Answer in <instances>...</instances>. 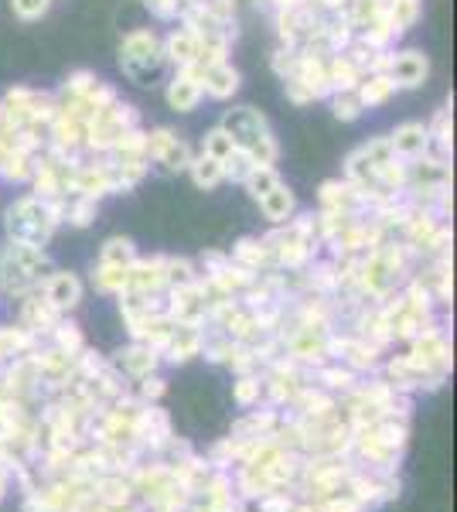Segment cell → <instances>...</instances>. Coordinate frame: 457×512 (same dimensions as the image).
Wrapping results in <instances>:
<instances>
[{"mask_svg":"<svg viewBox=\"0 0 457 512\" xmlns=\"http://www.w3.org/2000/svg\"><path fill=\"white\" fill-rule=\"evenodd\" d=\"M52 270L55 267L48 260V253L38 250V246L11 243V239L0 246V294L21 301L24 294L38 291Z\"/></svg>","mask_w":457,"mask_h":512,"instance_id":"obj_1","label":"cell"},{"mask_svg":"<svg viewBox=\"0 0 457 512\" xmlns=\"http://www.w3.org/2000/svg\"><path fill=\"white\" fill-rule=\"evenodd\" d=\"M219 127L232 137V144L239 151H246L256 164H277L280 161V144L273 137L270 120L263 117L256 106H229L222 113Z\"/></svg>","mask_w":457,"mask_h":512,"instance_id":"obj_2","label":"cell"},{"mask_svg":"<svg viewBox=\"0 0 457 512\" xmlns=\"http://www.w3.org/2000/svg\"><path fill=\"white\" fill-rule=\"evenodd\" d=\"M58 222L52 216V209H48L45 198L38 195H18L11 205L4 209V236L11 239V243H24V246H38V250H45L48 243H52Z\"/></svg>","mask_w":457,"mask_h":512,"instance_id":"obj_3","label":"cell"},{"mask_svg":"<svg viewBox=\"0 0 457 512\" xmlns=\"http://www.w3.org/2000/svg\"><path fill=\"white\" fill-rule=\"evenodd\" d=\"M120 69H123V76L134 79L137 86H147V82L164 69L161 35H157L154 28L127 31L120 41Z\"/></svg>","mask_w":457,"mask_h":512,"instance_id":"obj_4","label":"cell"},{"mask_svg":"<svg viewBox=\"0 0 457 512\" xmlns=\"http://www.w3.org/2000/svg\"><path fill=\"white\" fill-rule=\"evenodd\" d=\"M130 127H140V110L120 96L116 103H110L106 110H99L96 117L86 123V144H82V151H86V154H106L116 144V137H120L123 130H130Z\"/></svg>","mask_w":457,"mask_h":512,"instance_id":"obj_5","label":"cell"},{"mask_svg":"<svg viewBox=\"0 0 457 512\" xmlns=\"http://www.w3.org/2000/svg\"><path fill=\"white\" fill-rule=\"evenodd\" d=\"M178 24H181V28H188L191 35L198 38V45H202V48H209V52H222V55H229L232 41L239 38V28H229V24L215 21L202 4L181 7Z\"/></svg>","mask_w":457,"mask_h":512,"instance_id":"obj_6","label":"cell"},{"mask_svg":"<svg viewBox=\"0 0 457 512\" xmlns=\"http://www.w3.org/2000/svg\"><path fill=\"white\" fill-rule=\"evenodd\" d=\"M147 158L151 164H161L168 175H185L195 151L174 127H154L147 130Z\"/></svg>","mask_w":457,"mask_h":512,"instance_id":"obj_7","label":"cell"},{"mask_svg":"<svg viewBox=\"0 0 457 512\" xmlns=\"http://www.w3.org/2000/svg\"><path fill=\"white\" fill-rule=\"evenodd\" d=\"M321 18H324V11H318L314 4L280 7V11H273V28H277L280 45L297 48V52H301L307 41L314 38V31L321 28Z\"/></svg>","mask_w":457,"mask_h":512,"instance_id":"obj_8","label":"cell"},{"mask_svg":"<svg viewBox=\"0 0 457 512\" xmlns=\"http://www.w3.org/2000/svg\"><path fill=\"white\" fill-rule=\"evenodd\" d=\"M164 99L174 113H191L202 106L205 89H202V65H185V69H174V76L164 89Z\"/></svg>","mask_w":457,"mask_h":512,"instance_id":"obj_9","label":"cell"},{"mask_svg":"<svg viewBox=\"0 0 457 512\" xmlns=\"http://www.w3.org/2000/svg\"><path fill=\"white\" fill-rule=\"evenodd\" d=\"M386 76L393 79V86L400 93H413V89H420L430 79V59L420 48H403V52H393Z\"/></svg>","mask_w":457,"mask_h":512,"instance_id":"obj_10","label":"cell"},{"mask_svg":"<svg viewBox=\"0 0 457 512\" xmlns=\"http://www.w3.org/2000/svg\"><path fill=\"white\" fill-rule=\"evenodd\" d=\"M451 181V158L430 151L417 161H406V192L410 188H451Z\"/></svg>","mask_w":457,"mask_h":512,"instance_id":"obj_11","label":"cell"},{"mask_svg":"<svg viewBox=\"0 0 457 512\" xmlns=\"http://www.w3.org/2000/svg\"><path fill=\"white\" fill-rule=\"evenodd\" d=\"M41 294H45V301L52 304L58 315H69V311L79 308L86 287H82L79 274H72V270H52L45 277V284H41Z\"/></svg>","mask_w":457,"mask_h":512,"instance_id":"obj_12","label":"cell"},{"mask_svg":"<svg viewBox=\"0 0 457 512\" xmlns=\"http://www.w3.org/2000/svg\"><path fill=\"white\" fill-rule=\"evenodd\" d=\"M386 137H389V147H393V154L400 161H417V158H423V154L434 151L427 123H420V120H406V123H400V127H396L393 134H386Z\"/></svg>","mask_w":457,"mask_h":512,"instance_id":"obj_13","label":"cell"},{"mask_svg":"<svg viewBox=\"0 0 457 512\" xmlns=\"http://www.w3.org/2000/svg\"><path fill=\"white\" fill-rule=\"evenodd\" d=\"M239 86H243V76H239V69L229 59L212 62L202 69V89L215 103H229V99L239 93Z\"/></svg>","mask_w":457,"mask_h":512,"instance_id":"obj_14","label":"cell"},{"mask_svg":"<svg viewBox=\"0 0 457 512\" xmlns=\"http://www.w3.org/2000/svg\"><path fill=\"white\" fill-rule=\"evenodd\" d=\"M65 315H58V311L52 308V304L45 301V294H41V287L38 291H31V294H24L21 297V325L28 328L31 335H52V328L62 321Z\"/></svg>","mask_w":457,"mask_h":512,"instance_id":"obj_15","label":"cell"},{"mask_svg":"<svg viewBox=\"0 0 457 512\" xmlns=\"http://www.w3.org/2000/svg\"><path fill=\"white\" fill-rule=\"evenodd\" d=\"M287 79H297L307 93L318 99H328L331 89H328V69H324V55H314V52H297V62H294V72Z\"/></svg>","mask_w":457,"mask_h":512,"instance_id":"obj_16","label":"cell"},{"mask_svg":"<svg viewBox=\"0 0 457 512\" xmlns=\"http://www.w3.org/2000/svg\"><path fill=\"white\" fill-rule=\"evenodd\" d=\"M161 52H164V65H171V69H185V65H195L198 62V52H202V45H198V38L191 35L188 28H171L168 35H161Z\"/></svg>","mask_w":457,"mask_h":512,"instance_id":"obj_17","label":"cell"},{"mask_svg":"<svg viewBox=\"0 0 457 512\" xmlns=\"http://www.w3.org/2000/svg\"><path fill=\"white\" fill-rule=\"evenodd\" d=\"M202 335H205L202 325H181L178 321L168 338V345L161 349V359H168L171 366H181V362L195 359V355L202 352Z\"/></svg>","mask_w":457,"mask_h":512,"instance_id":"obj_18","label":"cell"},{"mask_svg":"<svg viewBox=\"0 0 457 512\" xmlns=\"http://www.w3.org/2000/svg\"><path fill=\"white\" fill-rule=\"evenodd\" d=\"M157 362H161V352L151 349L147 342H134V345H127V349L116 352V369H120L123 376H130V379L151 376L157 369Z\"/></svg>","mask_w":457,"mask_h":512,"instance_id":"obj_19","label":"cell"},{"mask_svg":"<svg viewBox=\"0 0 457 512\" xmlns=\"http://www.w3.org/2000/svg\"><path fill=\"white\" fill-rule=\"evenodd\" d=\"M256 205H260L263 219H267L270 226H284V222L294 219V212H297V195L287 181H277V185H273Z\"/></svg>","mask_w":457,"mask_h":512,"instance_id":"obj_20","label":"cell"},{"mask_svg":"<svg viewBox=\"0 0 457 512\" xmlns=\"http://www.w3.org/2000/svg\"><path fill=\"white\" fill-rule=\"evenodd\" d=\"M229 260L239 263V267H246V270H253V274H267V270H273L270 246L263 243V236H243V239H236V246H232Z\"/></svg>","mask_w":457,"mask_h":512,"instance_id":"obj_21","label":"cell"},{"mask_svg":"<svg viewBox=\"0 0 457 512\" xmlns=\"http://www.w3.org/2000/svg\"><path fill=\"white\" fill-rule=\"evenodd\" d=\"M99 82V76L93 69H76L65 76L62 86L55 89V99H58V110H72V106H79L82 99L93 93V86Z\"/></svg>","mask_w":457,"mask_h":512,"instance_id":"obj_22","label":"cell"},{"mask_svg":"<svg viewBox=\"0 0 457 512\" xmlns=\"http://www.w3.org/2000/svg\"><path fill=\"white\" fill-rule=\"evenodd\" d=\"M396 93H400V89L393 86V79H389L386 72H372V76H362V82L355 86V96H359L362 110H379V106H386Z\"/></svg>","mask_w":457,"mask_h":512,"instance_id":"obj_23","label":"cell"},{"mask_svg":"<svg viewBox=\"0 0 457 512\" xmlns=\"http://www.w3.org/2000/svg\"><path fill=\"white\" fill-rule=\"evenodd\" d=\"M324 69H328L331 93H352V89L362 82V69L355 62H348L345 55H328V59H324Z\"/></svg>","mask_w":457,"mask_h":512,"instance_id":"obj_24","label":"cell"},{"mask_svg":"<svg viewBox=\"0 0 457 512\" xmlns=\"http://www.w3.org/2000/svg\"><path fill=\"white\" fill-rule=\"evenodd\" d=\"M386 14L393 24L396 38H403L406 31H413L423 18V0H386Z\"/></svg>","mask_w":457,"mask_h":512,"instance_id":"obj_25","label":"cell"},{"mask_svg":"<svg viewBox=\"0 0 457 512\" xmlns=\"http://www.w3.org/2000/svg\"><path fill=\"white\" fill-rule=\"evenodd\" d=\"M430 130V144H434V154L440 158H451L454 154V123H451V99H447V106H440L434 113V120L427 123Z\"/></svg>","mask_w":457,"mask_h":512,"instance_id":"obj_26","label":"cell"},{"mask_svg":"<svg viewBox=\"0 0 457 512\" xmlns=\"http://www.w3.org/2000/svg\"><path fill=\"white\" fill-rule=\"evenodd\" d=\"M185 175L195 181V188H202V192H215V188L226 181V178H222V164L215 158H209V154H202V151L191 158Z\"/></svg>","mask_w":457,"mask_h":512,"instance_id":"obj_27","label":"cell"},{"mask_svg":"<svg viewBox=\"0 0 457 512\" xmlns=\"http://www.w3.org/2000/svg\"><path fill=\"white\" fill-rule=\"evenodd\" d=\"M127 280H130V267H110V263H96L93 270V287L99 294H110L120 297L127 291Z\"/></svg>","mask_w":457,"mask_h":512,"instance_id":"obj_28","label":"cell"},{"mask_svg":"<svg viewBox=\"0 0 457 512\" xmlns=\"http://www.w3.org/2000/svg\"><path fill=\"white\" fill-rule=\"evenodd\" d=\"M106 154H110V158H147V130H144V123H140V127L123 130V134L116 137V144ZM147 161H151V158H147Z\"/></svg>","mask_w":457,"mask_h":512,"instance_id":"obj_29","label":"cell"},{"mask_svg":"<svg viewBox=\"0 0 457 512\" xmlns=\"http://www.w3.org/2000/svg\"><path fill=\"white\" fill-rule=\"evenodd\" d=\"M137 246L130 236H110L99 250V263H110V267H130L137 260Z\"/></svg>","mask_w":457,"mask_h":512,"instance_id":"obj_30","label":"cell"},{"mask_svg":"<svg viewBox=\"0 0 457 512\" xmlns=\"http://www.w3.org/2000/svg\"><path fill=\"white\" fill-rule=\"evenodd\" d=\"M277 181H284V178H280V171H277V164H256V168L243 178V192L253 198V202H260V198L267 195Z\"/></svg>","mask_w":457,"mask_h":512,"instance_id":"obj_31","label":"cell"},{"mask_svg":"<svg viewBox=\"0 0 457 512\" xmlns=\"http://www.w3.org/2000/svg\"><path fill=\"white\" fill-rule=\"evenodd\" d=\"M99 216V202L86 195H69V205H65V226L72 229H89Z\"/></svg>","mask_w":457,"mask_h":512,"instance_id":"obj_32","label":"cell"},{"mask_svg":"<svg viewBox=\"0 0 457 512\" xmlns=\"http://www.w3.org/2000/svg\"><path fill=\"white\" fill-rule=\"evenodd\" d=\"M191 280H198L195 260H188V256H164V291L185 287Z\"/></svg>","mask_w":457,"mask_h":512,"instance_id":"obj_33","label":"cell"},{"mask_svg":"<svg viewBox=\"0 0 457 512\" xmlns=\"http://www.w3.org/2000/svg\"><path fill=\"white\" fill-rule=\"evenodd\" d=\"M52 345L58 352L65 355H79L82 349H86V338H82V328L76 325V321H58V325L52 328Z\"/></svg>","mask_w":457,"mask_h":512,"instance_id":"obj_34","label":"cell"},{"mask_svg":"<svg viewBox=\"0 0 457 512\" xmlns=\"http://www.w3.org/2000/svg\"><path fill=\"white\" fill-rule=\"evenodd\" d=\"M31 175H35V158H28V154H21V151L7 154L4 168H0V181H11V185H28Z\"/></svg>","mask_w":457,"mask_h":512,"instance_id":"obj_35","label":"cell"},{"mask_svg":"<svg viewBox=\"0 0 457 512\" xmlns=\"http://www.w3.org/2000/svg\"><path fill=\"white\" fill-rule=\"evenodd\" d=\"M328 106H331V117L342 120V123H355V120L365 117V110H362L359 96H355V89H352V93H331Z\"/></svg>","mask_w":457,"mask_h":512,"instance_id":"obj_36","label":"cell"},{"mask_svg":"<svg viewBox=\"0 0 457 512\" xmlns=\"http://www.w3.org/2000/svg\"><path fill=\"white\" fill-rule=\"evenodd\" d=\"M232 151H236V144H232V137L219 127V123H215L209 134L202 137V154H209V158H215L219 164L226 161Z\"/></svg>","mask_w":457,"mask_h":512,"instance_id":"obj_37","label":"cell"},{"mask_svg":"<svg viewBox=\"0 0 457 512\" xmlns=\"http://www.w3.org/2000/svg\"><path fill=\"white\" fill-rule=\"evenodd\" d=\"M318 379L324 386H331V390H355V379H359V373H352V369L345 366H328V362H324V366H318Z\"/></svg>","mask_w":457,"mask_h":512,"instance_id":"obj_38","label":"cell"},{"mask_svg":"<svg viewBox=\"0 0 457 512\" xmlns=\"http://www.w3.org/2000/svg\"><path fill=\"white\" fill-rule=\"evenodd\" d=\"M253 168H256V161L249 158L246 151H239V147H236V151H232L229 158L222 161V178L232 181V185H243V178H246Z\"/></svg>","mask_w":457,"mask_h":512,"instance_id":"obj_39","label":"cell"},{"mask_svg":"<svg viewBox=\"0 0 457 512\" xmlns=\"http://www.w3.org/2000/svg\"><path fill=\"white\" fill-rule=\"evenodd\" d=\"M198 4H202L215 21L229 24V28H239V0H198Z\"/></svg>","mask_w":457,"mask_h":512,"instance_id":"obj_40","label":"cell"},{"mask_svg":"<svg viewBox=\"0 0 457 512\" xmlns=\"http://www.w3.org/2000/svg\"><path fill=\"white\" fill-rule=\"evenodd\" d=\"M260 393H263V379L260 376H253V373L239 376V383H236V403H239V407H253V403L260 400Z\"/></svg>","mask_w":457,"mask_h":512,"instance_id":"obj_41","label":"cell"},{"mask_svg":"<svg viewBox=\"0 0 457 512\" xmlns=\"http://www.w3.org/2000/svg\"><path fill=\"white\" fill-rule=\"evenodd\" d=\"M11 11L21 21H41L52 11V0H11Z\"/></svg>","mask_w":457,"mask_h":512,"instance_id":"obj_42","label":"cell"},{"mask_svg":"<svg viewBox=\"0 0 457 512\" xmlns=\"http://www.w3.org/2000/svg\"><path fill=\"white\" fill-rule=\"evenodd\" d=\"M294 62H297V48H287V45H277V52L270 55V69L273 76L284 82L290 72H294Z\"/></svg>","mask_w":457,"mask_h":512,"instance_id":"obj_43","label":"cell"},{"mask_svg":"<svg viewBox=\"0 0 457 512\" xmlns=\"http://www.w3.org/2000/svg\"><path fill=\"white\" fill-rule=\"evenodd\" d=\"M144 7H147V14H151V18L164 21V24H178V18H181L178 0H144Z\"/></svg>","mask_w":457,"mask_h":512,"instance_id":"obj_44","label":"cell"},{"mask_svg":"<svg viewBox=\"0 0 457 512\" xmlns=\"http://www.w3.org/2000/svg\"><path fill=\"white\" fill-rule=\"evenodd\" d=\"M140 383V400L144 403H151V400H161L164 396V390H168V386H164V379L161 376H144V379H137Z\"/></svg>","mask_w":457,"mask_h":512,"instance_id":"obj_45","label":"cell"},{"mask_svg":"<svg viewBox=\"0 0 457 512\" xmlns=\"http://www.w3.org/2000/svg\"><path fill=\"white\" fill-rule=\"evenodd\" d=\"M284 96H287L294 106H311V103H314V96L307 93V89H304L297 79H284Z\"/></svg>","mask_w":457,"mask_h":512,"instance_id":"obj_46","label":"cell"},{"mask_svg":"<svg viewBox=\"0 0 457 512\" xmlns=\"http://www.w3.org/2000/svg\"><path fill=\"white\" fill-rule=\"evenodd\" d=\"M287 509H290L287 495H267V499L260 502V512H287Z\"/></svg>","mask_w":457,"mask_h":512,"instance_id":"obj_47","label":"cell"},{"mask_svg":"<svg viewBox=\"0 0 457 512\" xmlns=\"http://www.w3.org/2000/svg\"><path fill=\"white\" fill-rule=\"evenodd\" d=\"M301 4H311V0H273V11H280V7H301Z\"/></svg>","mask_w":457,"mask_h":512,"instance_id":"obj_48","label":"cell"},{"mask_svg":"<svg viewBox=\"0 0 457 512\" xmlns=\"http://www.w3.org/2000/svg\"><path fill=\"white\" fill-rule=\"evenodd\" d=\"M253 7L260 14H273V0H253Z\"/></svg>","mask_w":457,"mask_h":512,"instance_id":"obj_49","label":"cell"},{"mask_svg":"<svg viewBox=\"0 0 457 512\" xmlns=\"http://www.w3.org/2000/svg\"><path fill=\"white\" fill-rule=\"evenodd\" d=\"M4 485H7V482H4V472H0V499H4Z\"/></svg>","mask_w":457,"mask_h":512,"instance_id":"obj_50","label":"cell"},{"mask_svg":"<svg viewBox=\"0 0 457 512\" xmlns=\"http://www.w3.org/2000/svg\"><path fill=\"white\" fill-rule=\"evenodd\" d=\"M297 512H314L311 506H301V509H297Z\"/></svg>","mask_w":457,"mask_h":512,"instance_id":"obj_51","label":"cell"}]
</instances>
